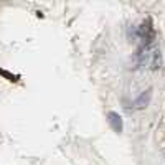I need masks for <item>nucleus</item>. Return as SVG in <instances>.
Segmentation results:
<instances>
[{
  "mask_svg": "<svg viewBox=\"0 0 165 165\" xmlns=\"http://www.w3.org/2000/svg\"><path fill=\"white\" fill-rule=\"evenodd\" d=\"M137 36H139V40L142 41V46L154 45V40H155V31H154V26L150 23V20L142 22V25L137 28Z\"/></svg>",
  "mask_w": 165,
  "mask_h": 165,
  "instance_id": "obj_1",
  "label": "nucleus"
},
{
  "mask_svg": "<svg viewBox=\"0 0 165 165\" xmlns=\"http://www.w3.org/2000/svg\"><path fill=\"white\" fill-rule=\"evenodd\" d=\"M150 99H152V89H147V91H144L139 98L135 99V109H145L149 104H150Z\"/></svg>",
  "mask_w": 165,
  "mask_h": 165,
  "instance_id": "obj_2",
  "label": "nucleus"
},
{
  "mask_svg": "<svg viewBox=\"0 0 165 165\" xmlns=\"http://www.w3.org/2000/svg\"><path fill=\"white\" fill-rule=\"evenodd\" d=\"M108 121H109L111 127H112V131L117 132V134H121L122 132V119H121V116L117 112H108Z\"/></svg>",
  "mask_w": 165,
  "mask_h": 165,
  "instance_id": "obj_3",
  "label": "nucleus"
},
{
  "mask_svg": "<svg viewBox=\"0 0 165 165\" xmlns=\"http://www.w3.org/2000/svg\"><path fill=\"white\" fill-rule=\"evenodd\" d=\"M160 65H162V55H160V50H157L154 51V56H152V60H150V65H149V68H150V70H158V68H160Z\"/></svg>",
  "mask_w": 165,
  "mask_h": 165,
  "instance_id": "obj_4",
  "label": "nucleus"
},
{
  "mask_svg": "<svg viewBox=\"0 0 165 165\" xmlns=\"http://www.w3.org/2000/svg\"><path fill=\"white\" fill-rule=\"evenodd\" d=\"M0 74H3L5 78H8V81H17L18 76H15V74H10L8 71H3V70H0Z\"/></svg>",
  "mask_w": 165,
  "mask_h": 165,
  "instance_id": "obj_5",
  "label": "nucleus"
}]
</instances>
